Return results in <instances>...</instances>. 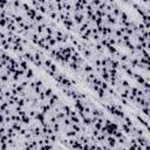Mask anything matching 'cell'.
Instances as JSON below:
<instances>
[{"label": "cell", "instance_id": "6da1fadb", "mask_svg": "<svg viewBox=\"0 0 150 150\" xmlns=\"http://www.w3.org/2000/svg\"><path fill=\"white\" fill-rule=\"evenodd\" d=\"M106 142H107L108 145L110 148H116V145H117V141L114 136H107L106 137Z\"/></svg>", "mask_w": 150, "mask_h": 150}, {"label": "cell", "instance_id": "7a4b0ae2", "mask_svg": "<svg viewBox=\"0 0 150 150\" xmlns=\"http://www.w3.org/2000/svg\"><path fill=\"white\" fill-rule=\"evenodd\" d=\"M77 136V132H75L74 130H72V129H69L68 131H66V137H68L69 140L71 138H76Z\"/></svg>", "mask_w": 150, "mask_h": 150}, {"label": "cell", "instance_id": "3957f363", "mask_svg": "<svg viewBox=\"0 0 150 150\" xmlns=\"http://www.w3.org/2000/svg\"><path fill=\"white\" fill-rule=\"evenodd\" d=\"M83 69H85V72H86L87 74L94 73V68H93L90 64H88V63H85V66H83Z\"/></svg>", "mask_w": 150, "mask_h": 150}, {"label": "cell", "instance_id": "277c9868", "mask_svg": "<svg viewBox=\"0 0 150 150\" xmlns=\"http://www.w3.org/2000/svg\"><path fill=\"white\" fill-rule=\"evenodd\" d=\"M24 76L26 77V80H28V81H31V79L34 76L33 71H32V69H28V71H26V72H25V75H24Z\"/></svg>", "mask_w": 150, "mask_h": 150}, {"label": "cell", "instance_id": "5b68a950", "mask_svg": "<svg viewBox=\"0 0 150 150\" xmlns=\"http://www.w3.org/2000/svg\"><path fill=\"white\" fill-rule=\"evenodd\" d=\"M31 121H32V119L28 116V115H25V116L21 117V123H24V124H26V126L31 124Z\"/></svg>", "mask_w": 150, "mask_h": 150}]
</instances>
